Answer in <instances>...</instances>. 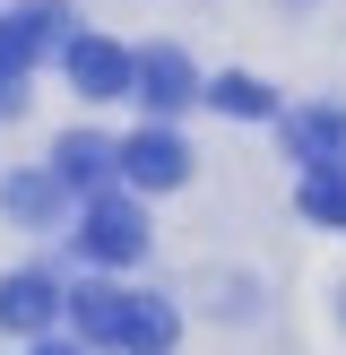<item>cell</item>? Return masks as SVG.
Instances as JSON below:
<instances>
[{
    "mask_svg": "<svg viewBox=\"0 0 346 355\" xmlns=\"http://www.w3.org/2000/svg\"><path fill=\"white\" fill-rule=\"evenodd\" d=\"M138 104H147V113H182V104H199V69H190L173 44L138 52Z\"/></svg>",
    "mask_w": 346,
    "mask_h": 355,
    "instance_id": "3",
    "label": "cell"
},
{
    "mask_svg": "<svg viewBox=\"0 0 346 355\" xmlns=\"http://www.w3.org/2000/svg\"><path fill=\"white\" fill-rule=\"evenodd\" d=\"M121 173H130L138 191H173L190 173V148L173 130H138V139H121Z\"/></svg>",
    "mask_w": 346,
    "mask_h": 355,
    "instance_id": "4",
    "label": "cell"
},
{
    "mask_svg": "<svg viewBox=\"0 0 346 355\" xmlns=\"http://www.w3.org/2000/svg\"><path fill=\"white\" fill-rule=\"evenodd\" d=\"M9 26L26 35V52H35V61H44V52L61 44V26H69V9H61V0H26V9L9 17Z\"/></svg>",
    "mask_w": 346,
    "mask_h": 355,
    "instance_id": "12",
    "label": "cell"
},
{
    "mask_svg": "<svg viewBox=\"0 0 346 355\" xmlns=\"http://www.w3.org/2000/svg\"><path fill=\"white\" fill-rule=\"evenodd\" d=\"M303 217L311 225H346V165H329V173H303Z\"/></svg>",
    "mask_w": 346,
    "mask_h": 355,
    "instance_id": "11",
    "label": "cell"
},
{
    "mask_svg": "<svg viewBox=\"0 0 346 355\" xmlns=\"http://www.w3.org/2000/svg\"><path fill=\"white\" fill-rule=\"evenodd\" d=\"M286 148L303 156L311 173L346 165V113H320V104H311V113H294V121H286Z\"/></svg>",
    "mask_w": 346,
    "mask_h": 355,
    "instance_id": "8",
    "label": "cell"
},
{
    "mask_svg": "<svg viewBox=\"0 0 346 355\" xmlns=\"http://www.w3.org/2000/svg\"><path fill=\"white\" fill-rule=\"evenodd\" d=\"M26 355H78V347H26Z\"/></svg>",
    "mask_w": 346,
    "mask_h": 355,
    "instance_id": "14",
    "label": "cell"
},
{
    "mask_svg": "<svg viewBox=\"0 0 346 355\" xmlns=\"http://www.w3.org/2000/svg\"><path fill=\"white\" fill-rule=\"evenodd\" d=\"M130 304H138V295H121V286H78V295H69V321H78L86 347H121V338H130Z\"/></svg>",
    "mask_w": 346,
    "mask_h": 355,
    "instance_id": "6",
    "label": "cell"
},
{
    "mask_svg": "<svg viewBox=\"0 0 346 355\" xmlns=\"http://www.w3.org/2000/svg\"><path fill=\"white\" fill-rule=\"evenodd\" d=\"M52 312H61V286H52L44 269H17V277H0V329H44Z\"/></svg>",
    "mask_w": 346,
    "mask_h": 355,
    "instance_id": "7",
    "label": "cell"
},
{
    "mask_svg": "<svg viewBox=\"0 0 346 355\" xmlns=\"http://www.w3.org/2000/svg\"><path fill=\"white\" fill-rule=\"evenodd\" d=\"M208 104H217V113H234V121H268V113H277V96H268L260 78H242V69H225V78L208 87Z\"/></svg>",
    "mask_w": 346,
    "mask_h": 355,
    "instance_id": "10",
    "label": "cell"
},
{
    "mask_svg": "<svg viewBox=\"0 0 346 355\" xmlns=\"http://www.w3.org/2000/svg\"><path fill=\"white\" fill-rule=\"evenodd\" d=\"M52 182H61V173H52ZM52 182H9V208H17V217H44V208H52Z\"/></svg>",
    "mask_w": 346,
    "mask_h": 355,
    "instance_id": "13",
    "label": "cell"
},
{
    "mask_svg": "<svg viewBox=\"0 0 346 355\" xmlns=\"http://www.w3.org/2000/svg\"><path fill=\"white\" fill-rule=\"evenodd\" d=\"M52 173H61L69 191H95V200H104V182L121 173V148H113V139H95V130H69L61 148H52Z\"/></svg>",
    "mask_w": 346,
    "mask_h": 355,
    "instance_id": "5",
    "label": "cell"
},
{
    "mask_svg": "<svg viewBox=\"0 0 346 355\" xmlns=\"http://www.w3.org/2000/svg\"><path fill=\"white\" fill-rule=\"evenodd\" d=\"M173 338H182V321H173V304H156V295H138L130 304V355H173Z\"/></svg>",
    "mask_w": 346,
    "mask_h": 355,
    "instance_id": "9",
    "label": "cell"
},
{
    "mask_svg": "<svg viewBox=\"0 0 346 355\" xmlns=\"http://www.w3.org/2000/svg\"><path fill=\"white\" fill-rule=\"evenodd\" d=\"M78 252L95 260V269H130V260L147 252V217H138L130 200H86V217H78Z\"/></svg>",
    "mask_w": 346,
    "mask_h": 355,
    "instance_id": "1",
    "label": "cell"
},
{
    "mask_svg": "<svg viewBox=\"0 0 346 355\" xmlns=\"http://www.w3.org/2000/svg\"><path fill=\"white\" fill-rule=\"evenodd\" d=\"M69 78H78V96H95V104L138 96V61L121 44H104V35H69Z\"/></svg>",
    "mask_w": 346,
    "mask_h": 355,
    "instance_id": "2",
    "label": "cell"
}]
</instances>
